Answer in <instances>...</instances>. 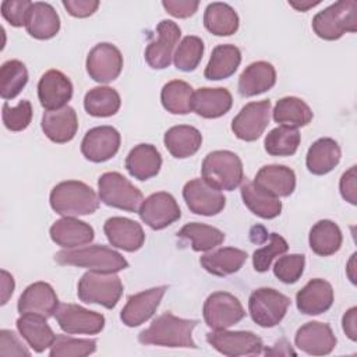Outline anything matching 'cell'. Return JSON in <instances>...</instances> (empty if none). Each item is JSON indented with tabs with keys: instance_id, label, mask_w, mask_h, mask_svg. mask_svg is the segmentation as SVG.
<instances>
[{
	"instance_id": "cell-33",
	"label": "cell",
	"mask_w": 357,
	"mask_h": 357,
	"mask_svg": "<svg viewBox=\"0 0 357 357\" xmlns=\"http://www.w3.org/2000/svg\"><path fill=\"white\" fill-rule=\"evenodd\" d=\"M163 144L172 156L185 159L198 152L202 144V134L192 126L170 127L163 137Z\"/></svg>"
},
{
	"instance_id": "cell-17",
	"label": "cell",
	"mask_w": 357,
	"mask_h": 357,
	"mask_svg": "<svg viewBox=\"0 0 357 357\" xmlns=\"http://www.w3.org/2000/svg\"><path fill=\"white\" fill-rule=\"evenodd\" d=\"M120 132L112 126L93 127L81 141V153L93 163H102L112 159L120 149Z\"/></svg>"
},
{
	"instance_id": "cell-58",
	"label": "cell",
	"mask_w": 357,
	"mask_h": 357,
	"mask_svg": "<svg viewBox=\"0 0 357 357\" xmlns=\"http://www.w3.org/2000/svg\"><path fill=\"white\" fill-rule=\"evenodd\" d=\"M356 252L351 255V258H350V261H349V265H347V268H346V272H347V276H349V279L351 280V283H356V273L353 272L354 271V266H356Z\"/></svg>"
},
{
	"instance_id": "cell-44",
	"label": "cell",
	"mask_w": 357,
	"mask_h": 357,
	"mask_svg": "<svg viewBox=\"0 0 357 357\" xmlns=\"http://www.w3.org/2000/svg\"><path fill=\"white\" fill-rule=\"evenodd\" d=\"M28 82V70L20 60H8L0 67V96L14 99Z\"/></svg>"
},
{
	"instance_id": "cell-48",
	"label": "cell",
	"mask_w": 357,
	"mask_h": 357,
	"mask_svg": "<svg viewBox=\"0 0 357 357\" xmlns=\"http://www.w3.org/2000/svg\"><path fill=\"white\" fill-rule=\"evenodd\" d=\"M3 124L10 131H22L25 130L32 120V105L29 100L22 99L14 107H11L7 102L3 105L1 112Z\"/></svg>"
},
{
	"instance_id": "cell-35",
	"label": "cell",
	"mask_w": 357,
	"mask_h": 357,
	"mask_svg": "<svg viewBox=\"0 0 357 357\" xmlns=\"http://www.w3.org/2000/svg\"><path fill=\"white\" fill-rule=\"evenodd\" d=\"M248 254L240 248L223 247L201 257L202 268L215 276H227L241 269Z\"/></svg>"
},
{
	"instance_id": "cell-15",
	"label": "cell",
	"mask_w": 357,
	"mask_h": 357,
	"mask_svg": "<svg viewBox=\"0 0 357 357\" xmlns=\"http://www.w3.org/2000/svg\"><path fill=\"white\" fill-rule=\"evenodd\" d=\"M123 70L121 52L112 43L102 42L93 46L86 56V73L99 82L107 84L116 79Z\"/></svg>"
},
{
	"instance_id": "cell-21",
	"label": "cell",
	"mask_w": 357,
	"mask_h": 357,
	"mask_svg": "<svg viewBox=\"0 0 357 357\" xmlns=\"http://www.w3.org/2000/svg\"><path fill=\"white\" fill-rule=\"evenodd\" d=\"M59 305L54 289L46 282H35L22 291L17 308L20 314H38L50 318L54 317Z\"/></svg>"
},
{
	"instance_id": "cell-3",
	"label": "cell",
	"mask_w": 357,
	"mask_h": 357,
	"mask_svg": "<svg viewBox=\"0 0 357 357\" xmlns=\"http://www.w3.org/2000/svg\"><path fill=\"white\" fill-rule=\"evenodd\" d=\"M49 201L52 209L61 216H84L93 213L100 199L88 184L67 180L53 187Z\"/></svg>"
},
{
	"instance_id": "cell-23",
	"label": "cell",
	"mask_w": 357,
	"mask_h": 357,
	"mask_svg": "<svg viewBox=\"0 0 357 357\" xmlns=\"http://www.w3.org/2000/svg\"><path fill=\"white\" fill-rule=\"evenodd\" d=\"M297 310L304 315H319L333 304L332 284L324 279H311L296 294Z\"/></svg>"
},
{
	"instance_id": "cell-55",
	"label": "cell",
	"mask_w": 357,
	"mask_h": 357,
	"mask_svg": "<svg viewBox=\"0 0 357 357\" xmlns=\"http://www.w3.org/2000/svg\"><path fill=\"white\" fill-rule=\"evenodd\" d=\"M342 326L346 336L350 340L356 342L357 340V308L356 307H351L344 312L342 318Z\"/></svg>"
},
{
	"instance_id": "cell-36",
	"label": "cell",
	"mask_w": 357,
	"mask_h": 357,
	"mask_svg": "<svg viewBox=\"0 0 357 357\" xmlns=\"http://www.w3.org/2000/svg\"><path fill=\"white\" fill-rule=\"evenodd\" d=\"M241 198L244 205L262 219H273L282 212V202L278 197L259 188L254 181H245L241 185Z\"/></svg>"
},
{
	"instance_id": "cell-37",
	"label": "cell",
	"mask_w": 357,
	"mask_h": 357,
	"mask_svg": "<svg viewBox=\"0 0 357 357\" xmlns=\"http://www.w3.org/2000/svg\"><path fill=\"white\" fill-rule=\"evenodd\" d=\"M342 241L343 236L340 227L329 219L318 220L310 230V248L319 257H329L337 252L342 247Z\"/></svg>"
},
{
	"instance_id": "cell-6",
	"label": "cell",
	"mask_w": 357,
	"mask_h": 357,
	"mask_svg": "<svg viewBox=\"0 0 357 357\" xmlns=\"http://www.w3.org/2000/svg\"><path fill=\"white\" fill-rule=\"evenodd\" d=\"M124 286L121 279L113 272H85L77 287L78 298L85 304H99L107 310L117 305Z\"/></svg>"
},
{
	"instance_id": "cell-38",
	"label": "cell",
	"mask_w": 357,
	"mask_h": 357,
	"mask_svg": "<svg viewBox=\"0 0 357 357\" xmlns=\"http://www.w3.org/2000/svg\"><path fill=\"white\" fill-rule=\"evenodd\" d=\"M238 15L227 3L215 1L206 6L204 13V25L206 31L216 36H230L238 29Z\"/></svg>"
},
{
	"instance_id": "cell-1",
	"label": "cell",
	"mask_w": 357,
	"mask_h": 357,
	"mask_svg": "<svg viewBox=\"0 0 357 357\" xmlns=\"http://www.w3.org/2000/svg\"><path fill=\"white\" fill-rule=\"evenodd\" d=\"M197 324V319H184L172 312H165L138 335V342L165 347L197 349L198 346L192 340V329Z\"/></svg>"
},
{
	"instance_id": "cell-11",
	"label": "cell",
	"mask_w": 357,
	"mask_h": 357,
	"mask_svg": "<svg viewBox=\"0 0 357 357\" xmlns=\"http://www.w3.org/2000/svg\"><path fill=\"white\" fill-rule=\"evenodd\" d=\"M54 318L61 331L70 335H96L105 328V317L102 314L78 304H60Z\"/></svg>"
},
{
	"instance_id": "cell-24",
	"label": "cell",
	"mask_w": 357,
	"mask_h": 357,
	"mask_svg": "<svg viewBox=\"0 0 357 357\" xmlns=\"http://www.w3.org/2000/svg\"><path fill=\"white\" fill-rule=\"evenodd\" d=\"M93 237L95 231L92 226L74 216H64L50 227V238L66 250L89 244Z\"/></svg>"
},
{
	"instance_id": "cell-42",
	"label": "cell",
	"mask_w": 357,
	"mask_h": 357,
	"mask_svg": "<svg viewBox=\"0 0 357 357\" xmlns=\"http://www.w3.org/2000/svg\"><path fill=\"white\" fill-rule=\"evenodd\" d=\"M177 237L190 240L191 248L197 252L213 250L225 241V233L222 230L199 222L184 225L177 231Z\"/></svg>"
},
{
	"instance_id": "cell-34",
	"label": "cell",
	"mask_w": 357,
	"mask_h": 357,
	"mask_svg": "<svg viewBox=\"0 0 357 357\" xmlns=\"http://www.w3.org/2000/svg\"><path fill=\"white\" fill-rule=\"evenodd\" d=\"M241 63V52L237 46L226 43L212 50L204 75L209 81H220L231 77Z\"/></svg>"
},
{
	"instance_id": "cell-7",
	"label": "cell",
	"mask_w": 357,
	"mask_h": 357,
	"mask_svg": "<svg viewBox=\"0 0 357 357\" xmlns=\"http://www.w3.org/2000/svg\"><path fill=\"white\" fill-rule=\"evenodd\" d=\"M98 195L105 205L127 212H138L144 201L142 192L117 172H107L99 177Z\"/></svg>"
},
{
	"instance_id": "cell-20",
	"label": "cell",
	"mask_w": 357,
	"mask_h": 357,
	"mask_svg": "<svg viewBox=\"0 0 357 357\" xmlns=\"http://www.w3.org/2000/svg\"><path fill=\"white\" fill-rule=\"evenodd\" d=\"M38 98L46 110L63 109L73 98V84L61 71L49 70L38 82Z\"/></svg>"
},
{
	"instance_id": "cell-51",
	"label": "cell",
	"mask_w": 357,
	"mask_h": 357,
	"mask_svg": "<svg viewBox=\"0 0 357 357\" xmlns=\"http://www.w3.org/2000/svg\"><path fill=\"white\" fill-rule=\"evenodd\" d=\"M0 356L1 357L31 356V351L21 342V339L14 331L1 329L0 331Z\"/></svg>"
},
{
	"instance_id": "cell-46",
	"label": "cell",
	"mask_w": 357,
	"mask_h": 357,
	"mask_svg": "<svg viewBox=\"0 0 357 357\" xmlns=\"http://www.w3.org/2000/svg\"><path fill=\"white\" fill-rule=\"evenodd\" d=\"M96 351L95 339H77L66 335H57L50 346V357H85Z\"/></svg>"
},
{
	"instance_id": "cell-28",
	"label": "cell",
	"mask_w": 357,
	"mask_h": 357,
	"mask_svg": "<svg viewBox=\"0 0 357 357\" xmlns=\"http://www.w3.org/2000/svg\"><path fill=\"white\" fill-rule=\"evenodd\" d=\"M254 183L273 197H289L296 188V174L287 166L266 165L257 172Z\"/></svg>"
},
{
	"instance_id": "cell-32",
	"label": "cell",
	"mask_w": 357,
	"mask_h": 357,
	"mask_svg": "<svg viewBox=\"0 0 357 357\" xmlns=\"http://www.w3.org/2000/svg\"><path fill=\"white\" fill-rule=\"evenodd\" d=\"M340 156V146L333 138H319L308 148L305 165L310 173L324 176L339 165Z\"/></svg>"
},
{
	"instance_id": "cell-57",
	"label": "cell",
	"mask_w": 357,
	"mask_h": 357,
	"mask_svg": "<svg viewBox=\"0 0 357 357\" xmlns=\"http://www.w3.org/2000/svg\"><path fill=\"white\" fill-rule=\"evenodd\" d=\"M321 1L319 0H317V1H311V0H290L289 1V4L293 7V8H296L297 11H307V10H310V8H312V7H315V6H318Z\"/></svg>"
},
{
	"instance_id": "cell-14",
	"label": "cell",
	"mask_w": 357,
	"mask_h": 357,
	"mask_svg": "<svg viewBox=\"0 0 357 357\" xmlns=\"http://www.w3.org/2000/svg\"><path fill=\"white\" fill-rule=\"evenodd\" d=\"M183 198L188 209L195 215L215 216L226 205L225 195L209 185L204 178H192L183 187Z\"/></svg>"
},
{
	"instance_id": "cell-30",
	"label": "cell",
	"mask_w": 357,
	"mask_h": 357,
	"mask_svg": "<svg viewBox=\"0 0 357 357\" xmlns=\"http://www.w3.org/2000/svg\"><path fill=\"white\" fill-rule=\"evenodd\" d=\"M233 105V98L226 88H199L194 92L192 110L204 119H218L226 114Z\"/></svg>"
},
{
	"instance_id": "cell-5",
	"label": "cell",
	"mask_w": 357,
	"mask_h": 357,
	"mask_svg": "<svg viewBox=\"0 0 357 357\" xmlns=\"http://www.w3.org/2000/svg\"><path fill=\"white\" fill-rule=\"evenodd\" d=\"M201 173L202 178L219 191H233L244 178L243 162L231 151L209 152L202 162Z\"/></svg>"
},
{
	"instance_id": "cell-53",
	"label": "cell",
	"mask_w": 357,
	"mask_h": 357,
	"mask_svg": "<svg viewBox=\"0 0 357 357\" xmlns=\"http://www.w3.org/2000/svg\"><path fill=\"white\" fill-rule=\"evenodd\" d=\"M339 190L340 195L344 201H347L351 205L357 204V183H356V166H351L349 170H346L339 181Z\"/></svg>"
},
{
	"instance_id": "cell-13",
	"label": "cell",
	"mask_w": 357,
	"mask_h": 357,
	"mask_svg": "<svg viewBox=\"0 0 357 357\" xmlns=\"http://www.w3.org/2000/svg\"><path fill=\"white\" fill-rule=\"evenodd\" d=\"M271 100L250 102L241 107L238 114L231 121L234 135L247 142L258 139L269 124Z\"/></svg>"
},
{
	"instance_id": "cell-29",
	"label": "cell",
	"mask_w": 357,
	"mask_h": 357,
	"mask_svg": "<svg viewBox=\"0 0 357 357\" xmlns=\"http://www.w3.org/2000/svg\"><path fill=\"white\" fill-rule=\"evenodd\" d=\"M25 29L35 39H52L60 31L59 14L52 4L45 1H35L29 8Z\"/></svg>"
},
{
	"instance_id": "cell-18",
	"label": "cell",
	"mask_w": 357,
	"mask_h": 357,
	"mask_svg": "<svg viewBox=\"0 0 357 357\" xmlns=\"http://www.w3.org/2000/svg\"><path fill=\"white\" fill-rule=\"evenodd\" d=\"M167 286H156L127 298L126 305L120 312V319L126 326L135 328L146 322L158 310Z\"/></svg>"
},
{
	"instance_id": "cell-39",
	"label": "cell",
	"mask_w": 357,
	"mask_h": 357,
	"mask_svg": "<svg viewBox=\"0 0 357 357\" xmlns=\"http://www.w3.org/2000/svg\"><path fill=\"white\" fill-rule=\"evenodd\" d=\"M272 117L280 126L298 128L307 126L314 114L310 106L300 98L284 96L279 99L272 110Z\"/></svg>"
},
{
	"instance_id": "cell-31",
	"label": "cell",
	"mask_w": 357,
	"mask_h": 357,
	"mask_svg": "<svg viewBox=\"0 0 357 357\" xmlns=\"http://www.w3.org/2000/svg\"><path fill=\"white\" fill-rule=\"evenodd\" d=\"M47 318L38 314H21L17 319V329L35 353H43L50 347L57 335L49 326Z\"/></svg>"
},
{
	"instance_id": "cell-2",
	"label": "cell",
	"mask_w": 357,
	"mask_h": 357,
	"mask_svg": "<svg viewBox=\"0 0 357 357\" xmlns=\"http://www.w3.org/2000/svg\"><path fill=\"white\" fill-rule=\"evenodd\" d=\"M54 261L59 265H73L96 272L117 273L128 268L127 259L120 252L100 244L61 250L56 252Z\"/></svg>"
},
{
	"instance_id": "cell-52",
	"label": "cell",
	"mask_w": 357,
	"mask_h": 357,
	"mask_svg": "<svg viewBox=\"0 0 357 357\" xmlns=\"http://www.w3.org/2000/svg\"><path fill=\"white\" fill-rule=\"evenodd\" d=\"M163 8L176 18H188L198 10V0H163Z\"/></svg>"
},
{
	"instance_id": "cell-10",
	"label": "cell",
	"mask_w": 357,
	"mask_h": 357,
	"mask_svg": "<svg viewBox=\"0 0 357 357\" xmlns=\"http://www.w3.org/2000/svg\"><path fill=\"white\" fill-rule=\"evenodd\" d=\"M206 342L223 356H257L264 350V342L250 331L216 329L206 335Z\"/></svg>"
},
{
	"instance_id": "cell-45",
	"label": "cell",
	"mask_w": 357,
	"mask_h": 357,
	"mask_svg": "<svg viewBox=\"0 0 357 357\" xmlns=\"http://www.w3.org/2000/svg\"><path fill=\"white\" fill-rule=\"evenodd\" d=\"M204 49H205V46H204V42L201 38L194 36V35L185 36L177 46L174 56H173L176 68L180 71H184V73L194 71L202 60Z\"/></svg>"
},
{
	"instance_id": "cell-12",
	"label": "cell",
	"mask_w": 357,
	"mask_h": 357,
	"mask_svg": "<svg viewBox=\"0 0 357 357\" xmlns=\"http://www.w3.org/2000/svg\"><path fill=\"white\" fill-rule=\"evenodd\" d=\"M141 220L153 230H162L180 219L181 211L169 192L159 191L145 198L138 209Z\"/></svg>"
},
{
	"instance_id": "cell-4",
	"label": "cell",
	"mask_w": 357,
	"mask_h": 357,
	"mask_svg": "<svg viewBox=\"0 0 357 357\" xmlns=\"http://www.w3.org/2000/svg\"><path fill=\"white\" fill-rule=\"evenodd\" d=\"M314 33L324 40H337L346 32L357 31V1L339 0L312 18Z\"/></svg>"
},
{
	"instance_id": "cell-40",
	"label": "cell",
	"mask_w": 357,
	"mask_h": 357,
	"mask_svg": "<svg viewBox=\"0 0 357 357\" xmlns=\"http://www.w3.org/2000/svg\"><path fill=\"white\" fill-rule=\"evenodd\" d=\"M121 106L119 92L110 86H95L85 93L84 109L93 117L114 116Z\"/></svg>"
},
{
	"instance_id": "cell-9",
	"label": "cell",
	"mask_w": 357,
	"mask_h": 357,
	"mask_svg": "<svg viewBox=\"0 0 357 357\" xmlns=\"http://www.w3.org/2000/svg\"><path fill=\"white\" fill-rule=\"evenodd\" d=\"M202 312L205 324L213 331L227 329L245 317L240 300L227 291H215L209 294L204 303Z\"/></svg>"
},
{
	"instance_id": "cell-25",
	"label": "cell",
	"mask_w": 357,
	"mask_h": 357,
	"mask_svg": "<svg viewBox=\"0 0 357 357\" xmlns=\"http://www.w3.org/2000/svg\"><path fill=\"white\" fill-rule=\"evenodd\" d=\"M45 135L56 144L70 142L78 130V117L73 107L66 106L59 110H46L40 123Z\"/></svg>"
},
{
	"instance_id": "cell-8",
	"label": "cell",
	"mask_w": 357,
	"mask_h": 357,
	"mask_svg": "<svg viewBox=\"0 0 357 357\" xmlns=\"http://www.w3.org/2000/svg\"><path fill=\"white\" fill-rule=\"evenodd\" d=\"M290 298L272 287H259L248 298V311L252 321L261 328H273L282 322Z\"/></svg>"
},
{
	"instance_id": "cell-49",
	"label": "cell",
	"mask_w": 357,
	"mask_h": 357,
	"mask_svg": "<svg viewBox=\"0 0 357 357\" xmlns=\"http://www.w3.org/2000/svg\"><path fill=\"white\" fill-rule=\"evenodd\" d=\"M305 266V257L303 254H290L280 257L273 265V275L283 283L291 284L296 283Z\"/></svg>"
},
{
	"instance_id": "cell-47",
	"label": "cell",
	"mask_w": 357,
	"mask_h": 357,
	"mask_svg": "<svg viewBox=\"0 0 357 357\" xmlns=\"http://www.w3.org/2000/svg\"><path fill=\"white\" fill-rule=\"evenodd\" d=\"M289 250L287 241L278 233H271L269 234V243L254 251L252 254V266L257 272H266L271 268L272 261L283 255Z\"/></svg>"
},
{
	"instance_id": "cell-41",
	"label": "cell",
	"mask_w": 357,
	"mask_h": 357,
	"mask_svg": "<svg viewBox=\"0 0 357 357\" xmlns=\"http://www.w3.org/2000/svg\"><path fill=\"white\" fill-rule=\"evenodd\" d=\"M192 86L181 79H173L163 85L160 91V102L172 114H187L192 110Z\"/></svg>"
},
{
	"instance_id": "cell-27",
	"label": "cell",
	"mask_w": 357,
	"mask_h": 357,
	"mask_svg": "<svg viewBox=\"0 0 357 357\" xmlns=\"http://www.w3.org/2000/svg\"><path fill=\"white\" fill-rule=\"evenodd\" d=\"M124 166L131 177L145 181L159 173L162 167V156L156 146L151 144H138L128 152Z\"/></svg>"
},
{
	"instance_id": "cell-54",
	"label": "cell",
	"mask_w": 357,
	"mask_h": 357,
	"mask_svg": "<svg viewBox=\"0 0 357 357\" xmlns=\"http://www.w3.org/2000/svg\"><path fill=\"white\" fill-rule=\"evenodd\" d=\"M63 6L67 13L77 18H86L92 15L98 7V0H63Z\"/></svg>"
},
{
	"instance_id": "cell-16",
	"label": "cell",
	"mask_w": 357,
	"mask_h": 357,
	"mask_svg": "<svg viewBox=\"0 0 357 357\" xmlns=\"http://www.w3.org/2000/svg\"><path fill=\"white\" fill-rule=\"evenodd\" d=\"M158 38L145 49V61L155 70H163L170 66L176 45L181 36L180 26L170 20H162L156 28Z\"/></svg>"
},
{
	"instance_id": "cell-43",
	"label": "cell",
	"mask_w": 357,
	"mask_h": 357,
	"mask_svg": "<svg viewBox=\"0 0 357 357\" xmlns=\"http://www.w3.org/2000/svg\"><path fill=\"white\" fill-rule=\"evenodd\" d=\"M300 141L301 135L297 128L279 126L266 134L264 148L272 156H291L297 152Z\"/></svg>"
},
{
	"instance_id": "cell-56",
	"label": "cell",
	"mask_w": 357,
	"mask_h": 357,
	"mask_svg": "<svg viewBox=\"0 0 357 357\" xmlns=\"http://www.w3.org/2000/svg\"><path fill=\"white\" fill-rule=\"evenodd\" d=\"M14 278L4 269H1V305H4L14 291Z\"/></svg>"
},
{
	"instance_id": "cell-26",
	"label": "cell",
	"mask_w": 357,
	"mask_h": 357,
	"mask_svg": "<svg viewBox=\"0 0 357 357\" xmlns=\"http://www.w3.org/2000/svg\"><path fill=\"white\" fill-rule=\"evenodd\" d=\"M276 84V70L268 61H254L248 64L238 78V93L244 98L257 96L273 88Z\"/></svg>"
},
{
	"instance_id": "cell-50",
	"label": "cell",
	"mask_w": 357,
	"mask_h": 357,
	"mask_svg": "<svg viewBox=\"0 0 357 357\" xmlns=\"http://www.w3.org/2000/svg\"><path fill=\"white\" fill-rule=\"evenodd\" d=\"M32 1L29 0H4L1 3V15L13 26H25Z\"/></svg>"
},
{
	"instance_id": "cell-19",
	"label": "cell",
	"mask_w": 357,
	"mask_h": 357,
	"mask_svg": "<svg viewBox=\"0 0 357 357\" xmlns=\"http://www.w3.org/2000/svg\"><path fill=\"white\" fill-rule=\"evenodd\" d=\"M336 336L329 324L311 321L300 326L294 336L296 346L310 356H326L336 346Z\"/></svg>"
},
{
	"instance_id": "cell-22",
	"label": "cell",
	"mask_w": 357,
	"mask_h": 357,
	"mask_svg": "<svg viewBox=\"0 0 357 357\" xmlns=\"http://www.w3.org/2000/svg\"><path fill=\"white\" fill-rule=\"evenodd\" d=\"M103 231L113 247L127 252L138 251L145 241L142 226L128 218H109L103 225Z\"/></svg>"
}]
</instances>
